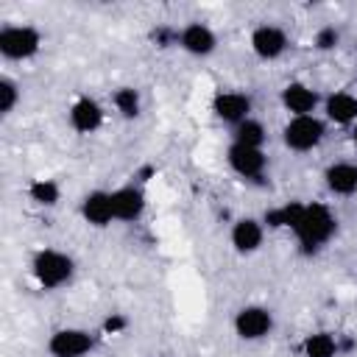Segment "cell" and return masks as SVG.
Returning a JSON list of instances; mask_svg holds the SVG:
<instances>
[{
  "label": "cell",
  "mask_w": 357,
  "mask_h": 357,
  "mask_svg": "<svg viewBox=\"0 0 357 357\" xmlns=\"http://www.w3.org/2000/svg\"><path fill=\"white\" fill-rule=\"evenodd\" d=\"M81 215L86 223L103 229L114 220V206H112V192H103V190H92L84 195L81 201Z\"/></svg>",
  "instance_id": "8"
},
{
  "label": "cell",
  "mask_w": 357,
  "mask_h": 357,
  "mask_svg": "<svg viewBox=\"0 0 357 357\" xmlns=\"http://www.w3.org/2000/svg\"><path fill=\"white\" fill-rule=\"evenodd\" d=\"M234 142L237 145H248V148H259L262 142H265V128H262V123H257V120H243V123H237L234 126Z\"/></svg>",
  "instance_id": "20"
},
{
  "label": "cell",
  "mask_w": 357,
  "mask_h": 357,
  "mask_svg": "<svg viewBox=\"0 0 357 357\" xmlns=\"http://www.w3.org/2000/svg\"><path fill=\"white\" fill-rule=\"evenodd\" d=\"M212 112L223 120V123H243L248 120V112H251V100L248 95L243 92H218L215 100H212Z\"/></svg>",
  "instance_id": "7"
},
{
  "label": "cell",
  "mask_w": 357,
  "mask_h": 357,
  "mask_svg": "<svg viewBox=\"0 0 357 357\" xmlns=\"http://www.w3.org/2000/svg\"><path fill=\"white\" fill-rule=\"evenodd\" d=\"M282 103H284L287 112H293V117H301V114H312V109L318 103V95L307 84L293 81L282 89Z\"/></svg>",
  "instance_id": "14"
},
{
  "label": "cell",
  "mask_w": 357,
  "mask_h": 357,
  "mask_svg": "<svg viewBox=\"0 0 357 357\" xmlns=\"http://www.w3.org/2000/svg\"><path fill=\"white\" fill-rule=\"evenodd\" d=\"M301 212H304V204L290 201V204H284V206H279V209L265 212V223H268L271 229H296Z\"/></svg>",
  "instance_id": "18"
},
{
  "label": "cell",
  "mask_w": 357,
  "mask_h": 357,
  "mask_svg": "<svg viewBox=\"0 0 357 357\" xmlns=\"http://www.w3.org/2000/svg\"><path fill=\"white\" fill-rule=\"evenodd\" d=\"M251 47L259 59H276L284 53L287 47V36L282 28L276 25H259L254 33H251Z\"/></svg>",
  "instance_id": "9"
},
{
  "label": "cell",
  "mask_w": 357,
  "mask_h": 357,
  "mask_svg": "<svg viewBox=\"0 0 357 357\" xmlns=\"http://www.w3.org/2000/svg\"><path fill=\"white\" fill-rule=\"evenodd\" d=\"M335 229H337V220L326 204H304V212H301L293 231H296L298 245L307 254H312L315 248H321L335 234Z\"/></svg>",
  "instance_id": "1"
},
{
  "label": "cell",
  "mask_w": 357,
  "mask_h": 357,
  "mask_svg": "<svg viewBox=\"0 0 357 357\" xmlns=\"http://www.w3.org/2000/svg\"><path fill=\"white\" fill-rule=\"evenodd\" d=\"M326 187L335 195H351L357 190V165H351V162H335L326 170Z\"/></svg>",
  "instance_id": "16"
},
{
  "label": "cell",
  "mask_w": 357,
  "mask_h": 357,
  "mask_svg": "<svg viewBox=\"0 0 357 357\" xmlns=\"http://www.w3.org/2000/svg\"><path fill=\"white\" fill-rule=\"evenodd\" d=\"M282 134L290 151H312L324 139V123L312 114H301V117H293Z\"/></svg>",
  "instance_id": "4"
},
{
  "label": "cell",
  "mask_w": 357,
  "mask_h": 357,
  "mask_svg": "<svg viewBox=\"0 0 357 357\" xmlns=\"http://www.w3.org/2000/svg\"><path fill=\"white\" fill-rule=\"evenodd\" d=\"M337 39H340V33H337L332 25H326V28H321V31L315 33V47H318V50H332V47L337 45Z\"/></svg>",
  "instance_id": "24"
},
{
  "label": "cell",
  "mask_w": 357,
  "mask_h": 357,
  "mask_svg": "<svg viewBox=\"0 0 357 357\" xmlns=\"http://www.w3.org/2000/svg\"><path fill=\"white\" fill-rule=\"evenodd\" d=\"M100 123H103V109L92 98H78L70 106V126L78 134H92L100 128Z\"/></svg>",
  "instance_id": "11"
},
{
  "label": "cell",
  "mask_w": 357,
  "mask_h": 357,
  "mask_svg": "<svg viewBox=\"0 0 357 357\" xmlns=\"http://www.w3.org/2000/svg\"><path fill=\"white\" fill-rule=\"evenodd\" d=\"M229 165L234 173L245 176V178H257L265 170V153L259 148H248V145H231L229 148Z\"/></svg>",
  "instance_id": "10"
},
{
  "label": "cell",
  "mask_w": 357,
  "mask_h": 357,
  "mask_svg": "<svg viewBox=\"0 0 357 357\" xmlns=\"http://www.w3.org/2000/svg\"><path fill=\"white\" fill-rule=\"evenodd\" d=\"M126 318L123 315H109L106 321H103V332H109V335H117V332H123L126 329Z\"/></svg>",
  "instance_id": "25"
},
{
  "label": "cell",
  "mask_w": 357,
  "mask_h": 357,
  "mask_svg": "<svg viewBox=\"0 0 357 357\" xmlns=\"http://www.w3.org/2000/svg\"><path fill=\"white\" fill-rule=\"evenodd\" d=\"M351 137H354V142H357V128H354V134H351Z\"/></svg>",
  "instance_id": "26"
},
{
  "label": "cell",
  "mask_w": 357,
  "mask_h": 357,
  "mask_svg": "<svg viewBox=\"0 0 357 357\" xmlns=\"http://www.w3.org/2000/svg\"><path fill=\"white\" fill-rule=\"evenodd\" d=\"M114 106H117V112L123 117H137L139 114V95H137V89H131V86L117 89L114 92Z\"/></svg>",
  "instance_id": "22"
},
{
  "label": "cell",
  "mask_w": 357,
  "mask_h": 357,
  "mask_svg": "<svg viewBox=\"0 0 357 357\" xmlns=\"http://www.w3.org/2000/svg\"><path fill=\"white\" fill-rule=\"evenodd\" d=\"M28 195L31 201H36L39 206H53L59 201V184L53 178H33L28 184Z\"/></svg>",
  "instance_id": "21"
},
{
  "label": "cell",
  "mask_w": 357,
  "mask_h": 357,
  "mask_svg": "<svg viewBox=\"0 0 357 357\" xmlns=\"http://www.w3.org/2000/svg\"><path fill=\"white\" fill-rule=\"evenodd\" d=\"M20 100V92H17V84L11 78H0V112L8 114Z\"/></svg>",
  "instance_id": "23"
},
{
  "label": "cell",
  "mask_w": 357,
  "mask_h": 357,
  "mask_svg": "<svg viewBox=\"0 0 357 357\" xmlns=\"http://www.w3.org/2000/svg\"><path fill=\"white\" fill-rule=\"evenodd\" d=\"M301 351H304V357H335L337 354V340L329 332H315V335L304 337Z\"/></svg>",
  "instance_id": "19"
},
{
  "label": "cell",
  "mask_w": 357,
  "mask_h": 357,
  "mask_svg": "<svg viewBox=\"0 0 357 357\" xmlns=\"http://www.w3.org/2000/svg\"><path fill=\"white\" fill-rule=\"evenodd\" d=\"M42 45V36L31 25H8L0 31V53L6 59H31Z\"/></svg>",
  "instance_id": "3"
},
{
  "label": "cell",
  "mask_w": 357,
  "mask_h": 357,
  "mask_svg": "<svg viewBox=\"0 0 357 357\" xmlns=\"http://www.w3.org/2000/svg\"><path fill=\"white\" fill-rule=\"evenodd\" d=\"M92 346L95 340L84 329H59L47 340V351L53 357H84L86 351H92Z\"/></svg>",
  "instance_id": "5"
},
{
  "label": "cell",
  "mask_w": 357,
  "mask_h": 357,
  "mask_svg": "<svg viewBox=\"0 0 357 357\" xmlns=\"http://www.w3.org/2000/svg\"><path fill=\"white\" fill-rule=\"evenodd\" d=\"M231 245L240 251V254H251L262 245V223L254 220V218H240L234 226H231Z\"/></svg>",
  "instance_id": "15"
},
{
  "label": "cell",
  "mask_w": 357,
  "mask_h": 357,
  "mask_svg": "<svg viewBox=\"0 0 357 357\" xmlns=\"http://www.w3.org/2000/svg\"><path fill=\"white\" fill-rule=\"evenodd\" d=\"M326 117L340 123V126L354 123L357 120V98L349 92H332L326 98Z\"/></svg>",
  "instance_id": "17"
},
{
  "label": "cell",
  "mask_w": 357,
  "mask_h": 357,
  "mask_svg": "<svg viewBox=\"0 0 357 357\" xmlns=\"http://www.w3.org/2000/svg\"><path fill=\"white\" fill-rule=\"evenodd\" d=\"M112 206L117 220H137L145 209V192L139 187H120L112 192Z\"/></svg>",
  "instance_id": "12"
},
{
  "label": "cell",
  "mask_w": 357,
  "mask_h": 357,
  "mask_svg": "<svg viewBox=\"0 0 357 357\" xmlns=\"http://www.w3.org/2000/svg\"><path fill=\"white\" fill-rule=\"evenodd\" d=\"M178 45H181L187 53H192V56H209L218 42H215V33H212L206 25L190 22V25L178 33Z\"/></svg>",
  "instance_id": "13"
},
{
  "label": "cell",
  "mask_w": 357,
  "mask_h": 357,
  "mask_svg": "<svg viewBox=\"0 0 357 357\" xmlns=\"http://www.w3.org/2000/svg\"><path fill=\"white\" fill-rule=\"evenodd\" d=\"M273 326V315L265 307H243L234 315V329L243 340H259L271 332Z\"/></svg>",
  "instance_id": "6"
},
{
  "label": "cell",
  "mask_w": 357,
  "mask_h": 357,
  "mask_svg": "<svg viewBox=\"0 0 357 357\" xmlns=\"http://www.w3.org/2000/svg\"><path fill=\"white\" fill-rule=\"evenodd\" d=\"M31 271H33V279L53 290V287H61L70 276H73V259L61 251H53V248H42L36 251L33 262H31Z\"/></svg>",
  "instance_id": "2"
}]
</instances>
